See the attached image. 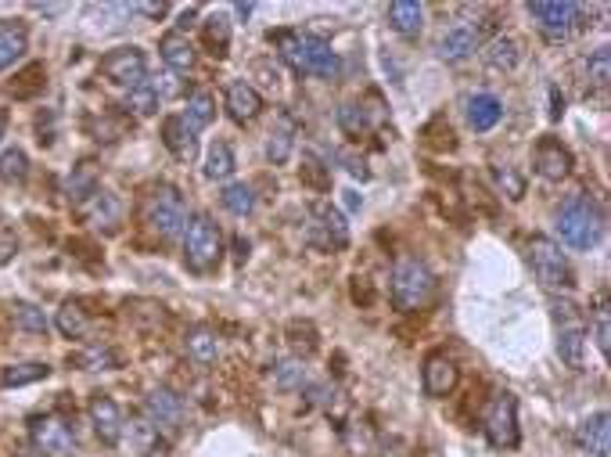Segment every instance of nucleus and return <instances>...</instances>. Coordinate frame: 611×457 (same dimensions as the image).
I'll use <instances>...</instances> for the list:
<instances>
[{
	"label": "nucleus",
	"mask_w": 611,
	"mask_h": 457,
	"mask_svg": "<svg viewBox=\"0 0 611 457\" xmlns=\"http://www.w3.org/2000/svg\"><path fill=\"white\" fill-rule=\"evenodd\" d=\"M73 360H76L83 371H112V367H119V357H116L108 346H90V349L76 353Z\"/></svg>",
	"instance_id": "35"
},
{
	"label": "nucleus",
	"mask_w": 611,
	"mask_h": 457,
	"mask_svg": "<svg viewBox=\"0 0 611 457\" xmlns=\"http://www.w3.org/2000/svg\"><path fill=\"white\" fill-rule=\"evenodd\" d=\"M259 108H262V98H259V91L252 83H245V80L230 83V91H227V112H230L234 123H252L259 116Z\"/></svg>",
	"instance_id": "17"
},
{
	"label": "nucleus",
	"mask_w": 611,
	"mask_h": 457,
	"mask_svg": "<svg viewBox=\"0 0 611 457\" xmlns=\"http://www.w3.org/2000/svg\"><path fill=\"white\" fill-rule=\"evenodd\" d=\"M478 44H482V33H478L475 26H453V30L439 40V55H443L446 62H460V58H468Z\"/></svg>",
	"instance_id": "19"
},
{
	"label": "nucleus",
	"mask_w": 611,
	"mask_h": 457,
	"mask_svg": "<svg viewBox=\"0 0 611 457\" xmlns=\"http://www.w3.org/2000/svg\"><path fill=\"white\" fill-rule=\"evenodd\" d=\"M159 51H162V62L173 69V73H191L194 69V44L184 37V33H166L162 37V44H159Z\"/></svg>",
	"instance_id": "20"
},
{
	"label": "nucleus",
	"mask_w": 611,
	"mask_h": 457,
	"mask_svg": "<svg viewBox=\"0 0 611 457\" xmlns=\"http://www.w3.org/2000/svg\"><path fill=\"white\" fill-rule=\"evenodd\" d=\"M144 220L155 227L162 238H176V235L184 231V223H187L184 198H180L173 187H159V191L148 198V205H144Z\"/></svg>",
	"instance_id": "6"
},
{
	"label": "nucleus",
	"mask_w": 611,
	"mask_h": 457,
	"mask_svg": "<svg viewBox=\"0 0 611 457\" xmlns=\"http://www.w3.org/2000/svg\"><path fill=\"white\" fill-rule=\"evenodd\" d=\"M87 407H90V421H94V432L101 435V443L116 446L119 435H123V414H119L116 400L108 392H94Z\"/></svg>",
	"instance_id": "13"
},
{
	"label": "nucleus",
	"mask_w": 611,
	"mask_h": 457,
	"mask_svg": "<svg viewBox=\"0 0 611 457\" xmlns=\"http://www.w3.org/2000/svg\"><path fill=\"white\" fill-rule=\"evenodd\" d=\"M191 130H202V126H209L212 119H216V101H212V94H205V91H194L191 98H187V112L180 116Z\"/></svg>",
	"instance_id": "26"
},
{
	"label": "nucleus",
	"mask_w": 611,
	"mask_h": 457,
	"mask_svg": "<svg viewBox=\"0 0 611 457\" xmlns=\"http://www.w3.org/2000/svg\"><path fill=\"white\" fill-rule=\"evenodd\" d=\"M184 346H187L191 360H198V364H212L219 357V339H216L212 328H191L187 339H184Z\"/></svg>",
	"instance_id": "24"
},
{
	"label": "nucleus",
	"mask_w": 611,
	"mask_h": 457,
	"mask_svg": "<svg viewBox=\"0 0 611 457\" xmlns=\"http://www.w3.org/2000/svg\"><path fill=\"white\" fill-rule=\"evenodd\" d=\"M421 385L432 400H443L457 389V364L446 357V353H432L425 360V371H421Z\"/></svg>",
	"instance_id": "12"
},
{
	"label": "nucleus",
	"mask_w": 611,
	"mask_h": 457,
	"mask_svg": "<svg viewBox=\"0 0 611 457\" xmlns=\"http://www.w3.org/2000/svg\"><path fill=\"white\" fill-rule=\"evenodd\" d=\"M486 435L496 450H514L518 446V414H514V396L500 392L489 410H486Z\"/></svg>",
	"instance_id": "7"
},
{
	"label": "nucleus",
	"mask_w": 611,
	"mask_h": 457,
	"mask_svg": "<svg viewBox=\"0 0 611 457\" xmlns=\"http://www.w3.org/2000/svg\"><path fill=\"white\" fill-rule=\"evenodd\" d=\"M144 407H148L151 421H159V425H180L184 421V403L169 389H151V396H148Z\"/></svg>",
	"instance_id": "23"
},
{
	"label": "nucleus",
	"mask_w": 611,
	"mask_h": 457,
	"mask_svg": "<svg viewBox=\"0 0 611 457\" xmlns=\"http://www.w3.org/2000/svg\"><path fill=\"white\" fill-rule=\"evenodd\" d=\"M493 173H496V184L507 191V198H514V202H518V198L525 194V180H521V177H518L511 166H496Z\"/></svg>",
	"instance_id": "46"
},
{
	"label": "nucleus",
	"mask_w": 611,
	"mask_h": 457,
	"mask_svg": "<svg viewBox=\"0 0 611 457\" xmlns=\"http://www.w3.org/2000/svg\"><path fill=\"white\" fill-rule=\"evenodd\" d=\"M593 339H597V349L607 357V349H611V314H607V303H600L597 314H593Z\"/></svg>",
	"instance_id": "43"
},
{
	"label": "nucleus",
	"mask_w": 611,
	"mask_h": 457,
	"mask_svg": "<svg viewBox=\"0 0 611 457\" xmlns=\"http://www.w3.org/2000/svg\"><path fill=\"white\" fill-rule=\"evenodd\" d=\"M600 227L604 216L589 194H572L557 212V235L568 249H593L600 238Z\"/></svg>",
	"instance_id": "2"
},
{
	"label": "nucleus",
	"mask_w": 611,
	"mask_h": 457,
	"mask_svg": "<svg viewBox=\"0 0 611 457\" xmlns=\"http://www.w3.org/2000/svg\"><path fill=\"white\" fill-rule=\"evenodd\" d=\"M302 180H310V184H314V187H321V191L331 184L328 169H324L321 162H314V159H306V166H302Z\"/></svg>",
	"instance_id": "47"
},
{
	"label": "nucleus",
	"mask_w": 611,
	"mask_h": 457,
	"mask_svg": "<svg viewBox=\"0 0 611 457\" xmlns=\"http://www.w3.org/2000/svg\"><path fill=\"white\" fill-rule=\"evenodd\" d=\"M40 15H62L65 12V4H33Z\"/></svg>",
	"instance_id": "50"
},
{
	"label": "nucleus",
	"mask_w": 611,
	"mask_h": 457,
	"mask_svg": "<svg viewBox=\"0 0 611 457\" xmlns=\"http://www.w3.org/2000/svg\"><path fill=\"white\" fill-rule=\"evenodd\" d=\"M314 227H310V242L321 246V249H342L349 242V231H346V220L339 209H331L328 202H314Z\"/></svg>",
	"instance_id": "11"
},
{
	"label": "nucleus",
	"mask_w": 611,
	"mask_h": 457,
	"mask_svg": "<svg viewBox=\"0 0 611 457\" xmlns=\"http://www.w3.org/2000/svg\"><path fill=\"white\" fill-rule=\"evenodd\" d=\"M270 44H277V51L284 55V62L295 73H310V76H324V80H331L339 73V58H335L331 44L314 33H270Z\"/></svg>",
	"instance_id": "1"
},
{
	"label": "nucleus",
	"mask_w": 611,
	"mask_h": 457,
	"mask_svg": "<svg viewBox=\"0 0 611 457\" xmlns=\"http://www.w3.org/2000/svg\"><path fill=\"white\" fill-rule=\"evenodd\" d=\"M234 151H230V144H223V141H216L212 148H209V159H205V177L209 180H227L230 173H234Z\"/></svg>",
	"instance_id": "31"
},
{
	"label": "nucleus",
	"mask_w": 611,
	"mask_h": 457,
	"mask_svg": "<svg viewBox=\"0 0 611 457\" xmlns=\"http://www.w3.org/2000/svg\"><path fill=\"white\" fill-rule=\"evenodd\" d=\"M205 44H209V51H212L216 58H223V55H227L230 26H227V19H223V15H209V19H205Z\"/></svg>",
	"instance_id": "37"
},
{
	"label": "nucleus",
	"mask_w": 611,
	"mask_h": 457,
	"mask_svg": "<svg viewBox=\"0 0 611 457\" xmlns=\"http://www.w3.org/2000/svg\"><path fill=\"white\" fill-rule=\"evenodd\" d=\"M550 98H554V108H550V119H561V112H564V101L557 98V87H550Z\"/></svg>",
	"instance_id": "49"
},
{
	"label": "nucleus",
	"mask_w": 611,
	"mask_h": 457,
	"mask_svg": "<svg viewBox=\"0 0 611 457\" xmlns=\"http://www.w3.org/2000/svg\"><path fill=\"white\" fill-rule=\"evenodd\" d=\"M223 256V238H219V227L198 212L191 223H187V235H184V263L194 271V274H205L219 263Z\"/></svg>",
	"instance_id": "4"
},
{
	"label": "nucleus",
	"mask_w": 611,
	"mask_h": 457,
	"mask_svg": "<svg viewBox=\"0 0 611 457\" xmlns=\"http://www.w3.org/2000/svg\"><path fill=\"white\" fill-rule=\"evenodd\" d=\"M500 119H503L500 98H493V94H471V98H468V123H471V130L486 134V130H493Z\"/></svg>",
	"instance_id": "21"
},
{
	"label": "nucleus",
	"mask_w": 611,
	"mask_h": 457,
	"mask_svg": "<svg viewBox=\"0 0 611 457\" xmlns=\"http://www.w3.org/2000/svg\"><path fill=\"white\" fill-rule=\"evenodd\" d=\"M26 173H30V159H26L22 148H8L4 155H0V180L19 184V180H26Z\"/></svg>",
	"instance_id": "36"
},
{
	"label": "nucleus",
	"mask_w": 611,
	"mask_h": 457,
	"mask_svg": "<svg viewBox=\"0 0 611 457\" xmlns=\"http://www.w3.org/2000/svg\"><path fill=\"white\" fill-rule=\"evenodd\" d=\"M219 202H223V209H227V212H234V216H248V212L255 209V191H252L248 184H230V187H223Z\"/></svg>",
	"instance_id": "33"
},
{
	"label": "nucleus",
	"mask_w": 611,
	"mask_h": 457,
	"mask_svg": "<svg viewBox=\"0 0 611 457\" xmlns=\"http://www.w3.org/2000/svg\"><path fill=\"white\" fill-rule=\"evenodd\" d=\"M532 162H536V173H539L543 180H564V177L572 173V155H568V148H564L561 141H554V137H543V141L536 144Z\"/></svg>",
	"instance_id": "14"
},
{
	"label": "nucleus",
	"mask_w": 611,
	"mask_h": 457,
	"mask_svg": "<svg viewBox=\"0 0 611 457\" xmlns=\"http://www.w3.org/2000/svg\"><path fill=\"white\" fill-rule=\"evenodd\" d=\"M0 137H4V116H0Z\"/></svg>",
	"instance_id": "51"
},
{
	"label": "nucleus",
	"mask_w": 611,
	"mask_h": 457,
	"mask_svg": "<svg viewBox=\"0 0 611 457\" xmlns=\"http://www.w3.org/2000/svg\"><path fill=\"white\" fill-rule=\"evenodd\" d=\"M277 385H280V389H302V385H306V367H302L298 360H284V364L277 367Z\"/></svg>",
	"instance_id": "44"
},
{
	"label": "nucleus",
	"mask_w": 611,
	"mask_h": 457,
	"mask_svg": "<svg viewBox=\"0 0 611 457\" xmlns=\"http://www.w3.org/2000/svg\"><path fill=\"white\" fill-rule=\"evenodd\" d=\"M421 22H425V8L414 4V0H392V4H389V26L400 37H417Z\"/></svg>",
	"instance_id": "22"
},
{
	"label": "nucleus",
	"mask_w": 611,
	"mask_h": 457,
	"mask_svg": "<svg viewBox=\"0 0 611 457\" xmlns=\"http://www.w3.org/2000/svg\"><path fill=\"white\" fill-rule=\"evenodd\" d=\"M529 15L536 19V26L546 33V37H572L579 30V19H582V8L579 4H546V0H539V4H529Z\"/></svg>",
	"instance_id": "10"
},
{
	"label": "nucleus",
	"mask_w": 611,
	"mask_h": 457,
	"mask_svg": "<svg viewBox=\"0 0 611 457\" xmlns=\"http://www.w3.org/2000/svg\"><path fill=\"white\" fill-rule=\"evenodd\" d=\"M529 263H532V274L546 289H568L572 285V271H568V260H564V253H561L557 242L536 235L529 242Z\"/></svg>",
	"instance_id": "5"
},
{
	"label": "nucleus",
	"mask_w": 611,
	"mask_h": 457,
	"mask_svg": "<svg viewBox=\"0 0 611 457\" xmlns=\"http://www.w3.org/2000/svg\"><path fill=\"white\" fill-rule=\"evenodd\" d=\"M162 144L180 159V162H191L194 151H198V141H194V130L180 119V116H169L162 123Z\"/></svg>",
	"instance_id": "18"
},
{
	"label": "nucleus",
	"mask_w": 611,
	"mask_h": 457,
	"mask_svg": "<svg viewBox=\"0 0 611 457\" xmlns=\"http://www.w3.org/2000/svg\"><path fill=\"white\" fill-rule=\"evenodd\" d=\"M51 375V367L47 364H15V367H8L4 371V385H30V382H40V378H47Z\"/></svg>",
	"instance_id": "39"
},
{
	"label": "nucleus",
	"mask_w": 611,
	"mask_h": 457,
	"mask_svg": "<svg viewBox=\"0 0 611 457\" xmlns=\"http://www.w3.org/2000/svg\"><path fill=\"white\" fill-rule=\"evenodd\" d=\"M378 119L364 108V105H342L339 108V126L349 134V137H360V134H367L371 126H374Z\"/></svg>",
	"instance_id": "32"
},
{
	"label": "nucleus",
	"mask_w": 611,
	"mask_h": 457,
	"mask_svg": "<svg viewBox=\"0 0 611 457\" xmlns=\"http://www.w3.org/2000/svg\"><path fill=\"white\" fill-rule=\"evenodd\" d=\"M58 332H62L65 339H80V335L87 332V314H83L80 303H65V306L58 310Z\"/></svg>",
	"instance_id": "38"
},
{
	"label": "nucleus",
	"mask_w": 611,
	"mask_h": 457,
	"mask_svg": "<svg viewBox=\"0 0 611 457\" xmlns=\"http://www.w3.org/2000/svg\"><path fill=\"white\" fill-rule=\"evenodd\" d=\"M392 306L403 310V314H414V310H425L432 292H435V278L432 271L421 263V260H400L396 271H392Z\"/></svg>",
	"instance_id": "3"
},
{
	"label": "nucleus",
	"mask_w": 611,
	"mask_h": 457,
	"mask_svg": "<svg viewBox=\"0 0 611 457\" xmlns=\"http://www.w3.org/2000/svg\"><path fill=\"white\" fill-rule=\"evenodd\" d=\"M30 435H33V446L40 450V457H73V450H76V439H73L69 425L51 418V414L33 418Z\"/></svg>",
	"instance_id": "9"
},
{
	"label": "nucleus",
	"mask_w": 611,
	"mask_h": 457,
	"mask_svg": "<svg viewBox=\"0 0 611 457\" xmlns=\"http://www.w3.org/2000/svg\"><path fill=\"white\" fill-rule=\"evenodd\" d=\"M130 435H133V443H137V450L144 457H162L166 453V439L159 435V425H151V421H130Z\"/></svg>",
	"instance_id": "28"
},
{
	"label": "nucleus",
	"mask_w": 611,
	"mask_h": 457,
	"mask_svg": "<svg viewBox=\"0 0 611 457\" xmlns=\"http://www.w3.org/2000/svg\"><path fill=\"white\" fill-rule=\"evenodd\" d=\"M295 126H291V119H280V126L270 134V141H266V159L273 162V166H284L288 159H291V144H295Z\"/></svg>",
	"instance_id": "29"
},
{
	"label": "nucleus",
	"mask_w": 611,
	"mask_h": 457,
	"mask_svg": "<svg viewBox=\"0 0 611 457\" xmlns=\"http://www.w3.org/2000/svg\"><path fill=\"white\" fill-rule=\"evenodd\" d=\"M607 421H611L607 410H600V414H593V418H586L579 425V446L589 457H607V450H611V425Z\"/></svg>",
	"instance_id": "16"
},
{
	"label": "nucleus",
	"mask_w": 611,
	"mask_h": 457,
	"mask_svg": "<svg viewBox=\"0 0 611 457\" xmlns=\"http://www.w3.org/2000/svg\"><path fill=\"white\" fill-rule=\"evenodd\" d=\"M44 87V65H30L19 80H15V94L19 98H30V94H37Z\"/></svg>",
	"instance_id": "45"
},
{
	"label": "nucleus",
	"mask_w": 611,
	"mask_h": 457,
	"mask_svg": "<svg viewBox=\"0 0 611 457\" xmlns=\"http://www.w3.org/2000/svg\"><path fill=\"white\" fill-rule=\"evenodd\" d=\"M80 216L87 220V223H98V227H116L119 223V216H123V202L112 194V191H94V194H87L83 202H80Z\"/></svg>",
	"instance_id": "15"
},
{
	"label": "nucleus",
	"mask_w": 611,
	"mask_h": 457,
	"mask_svg": "<svg viewBox=\"0 0 611 457\" xmlns=\"http://www.w3.org/2000/svg\"><path fill=\"white\" fill-rule=\"evenodd\" d=\"M15 324H19L22 332H33V335H44V332H47V317H44V310H37L33 303H19V306H15Z\"/></svg>",
	"instance_id": "41"
},
{
	"label": "nucleus",
	"mask_w": 611,
	"mask_h": 457,
	"mask_svg": "<svg viewBox=\"0 0 611 457\" xmlns=\"http://www.w3.org/2000/svg\"><path fill=\"white\" fill-rule=\"evenodd\" d=\"M582 349H586V332L582 328H575V324H568V328H561V335H557V353H561V360L568 364V367H582Z\"/></svg>",
	"instance_id": "27"
},
{
	"label": "nucleus",
	"mask_w": 611,
	"mask_h": 457,
	"mask_svg": "<svg viewBox=\"0 0 611 457\" xmlns=\"http://www.w3.org/2000/svg\"><path fill=\"white\" fill-rule=\"evenodd\" d=\"M101 73L112 83L130 87V91L141 87V83H148V62H144V55L137 47H116L112 55H105L101 58Z\"/></svg>",
	"instance_id": "8"
},
{
	"label": "nucleus",
	"mask_w": 611,
	"mask_h": 457,
	"mask_svg": "<svg viewBox=\"0 0 611 457\" xmlns=\"http://www.w3.org/2000/svg\"><path fill=\"white\" fill-rule=\"evenodd\" d=\"M482 58H486V65H493V69H514V65H518V44H514L511 37H496V40L486 44Z\"/></svg>",
	"instance_id": "30"
},
{
	"label": "nucleus",
	"mask_w": 611,
	"mask_h": 457,
	"mask_svg": "<svg viewBox=\"0 0 611 457\" xmlns=\"http://www.w3.org/2000/svg\"><path fill=\"white\" fill-rule=\"evenodd\" d=\"M26 55V30L12 26V22H0V69L15 65Z\"/></svg>",
	"instance_id": "25"
},
{
	"label": "nucleus",
	"mask_w": 611,
	"mask_h": 457,
	"mask_svg": "<svg viewBox=\"0 0 611 457\" xmlns=\"http://www.w3.org/2000/svg\"><path fill=\"white\" fill-rule=\"evenodd\" d=\"M94 191H98V169H94V162H80L76 173L69 177V198L73 202H83Z\"/></svg>",
	"instance_id": "34"
},
{
	"label": "nucleus",
	"mask_w": 611,
	"mask_h": 457,
	"mask_svg": "<svg viewBox=\"0 0 611 457\" xmlns=\"http://www.w3.org/2000/svg\"><path fill=\"white\" fill-rule=\"evenodd\" d=\"M586 76H589V83H593V87H607V80H611V55H607V47H600V51H593V55H589V62H586Z\"/></svg>",
	"instance_id": "42"
},
{
	"label": "nucleus",
	"mask_w": 611,
	"mask_h": 457,
	"mask_svg": "<svg viewBox=\"0 0 611 457\" xmlns=\"http://www.w3.org/2000/svg\"><path fill=\"white\" fill-rule=\"evenodd\" d=\"M123 105L133 108L137 116H151V112H159V94L151 91V83H141V87H133V91L126 94Z\"/></svg>",
	"instance_id": "40"
},
{
	"label": "nucleus",
	"mask_w": 611,
	"mask_h": 457,
	"mask_svg": "<svg viewBox=\"0 0 611 457\" xmlns=\"http://www.w3.org/2000/svg\"><path fill=\"white\" fill-rule=\"evenodd\" d=\"M137 12H144V15H151V19H162L166 15V4L159 0V4H137Z\"/></svg>",
	"instance_id": "48"
}]
</instances>
